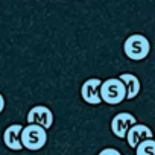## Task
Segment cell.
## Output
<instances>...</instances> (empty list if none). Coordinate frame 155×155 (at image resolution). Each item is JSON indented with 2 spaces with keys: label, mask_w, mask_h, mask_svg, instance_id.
Listing matches in <instances>:
<instances>
[{
  "label": "cell",
  "mask_w": 155,
  "mask_h": 155,
  "mask_svg": "<svg viewBox=\"0 0 155 155\" xmlns=\"http://www.w3.org/2000/svg\"><path fill=\"white\" fill-rule=\"evenodd\" d=\"M119 79L125 84L126 87V101H131V99H135L141 90V84H140V79L132 74V73H122L119 76Z\"/></svg>",
  "instance_id": "9c48e42d"
},
{
  "label": "cell",
  "mask_w": 155,
  "mask_h": 155,
  "mask_svg": "<svg viewBox=\"0 0 155 155\" xmlns=\"http://www.w3.org/2000/svg\"><path fill=\"white\" fill-rule=\"evenodd\" d=\"M101 97L102 102L108 105H119L126 101V87L119 78H110L107 81H102Z\"/></svg>",
  "instance_id": "7a4b0ae2"
},
{
  "label": "cell",
  "mask_w": 155,
  "mask_h": 155,
  "mask_svg": "<svg viewBox=\"0 0 155 155\" xmlns=\"http://www.w3.org/2000/svg\"><path fill=\"white\" fill-rule=\"evenodd\" d=\"M46 143H47V129L35 123H29L28 126H23L21 131L23 147L29 150H40L46 146Z\"/></svg>",
  "instance_id": "3957f363"
},
{
  "label": "cell",
  "mask_w": 155,
  "mask_h": 155,
  "mask_svg": "<svg viewBox=\"0 0 155 155\" xmlns=\"http://www.w3.org/2000/svg\"><path fill=\"white\" fill-rule=\"evenodd\" d=\"M137 123V119L134 117V114L131 113H119L113 117L111 120V131L117 138H125L126 140V134L131 129V126H134Z\"/></svg>",
  "instance_id": "5b68a950"
},
{
  "label": "cell",
  "mask_w": 155,
  "mask_h": 155,
  "mask_svg": "<svg viewBox=\"0 0 155 155\" xmlns=\"http://www.w3.org/2000/svg\"><path fill=\"white\" fill-rule=\"evenodd\" d=\"M147 138H153V132L147 125H143V123H135L134 126H131V129L126 134V141L131 149H135L141 141Z\"/></svg>",
  "instance_id": "52a82bcc"
},
{
  "label": "cell",
  "mask_w": 155,
  "mask_h": 155,
  "mask_svg": "<svg viewBox=\"0 0 155 155\" xmlns=\"http://www.w3.org/2000/svg\"><path fill=\"white\" fill-rule=\"evenodd\" d=\"M5 110V97H3V94L0 93V113H2Z\"/></svg>",
  "instance_id": "7c38bea8"
},
{
  "label": "cell",
  "mask_w": 155,
  "mask_h": 155,
  "mask_svg": "<svg viewBox=\"0 0 155 155\" xmlns=\"http://www.w3.org/2000/svg\"><path fill=\"white\" fill-rule=\"evenodd\" d=\"M101 85L102 81L99 78H90L87 79L82 87H81V97L85 104L88 105H99L102 104V97H101Z\"/></svg>",
  "instance_id": "277c9868"
},
{
  "label": "cell",
  "mask_w": 155,
  "mask_h": 155,
  "mask_svg": "<svg viewBox=\"0 0 155 155\" xmlns=\"http://www.w3.org/2000/svg\"><path fill=\"white\" fill-rule=\"evenodd\" d=\"M97 155H122L116 147H105V149H102Z\"/></svg>",
  "instance_id": "8fae6325"
},
{
  "label": "cell",
  "mask_w": 155,
  "mask_h": 155,
  "mask_svg": "<svg viewBox=\"0 0 155 155\" xmlns=\"http://www.w3.org/2000/svg\"><path fill=\"white\" fill-rule=\"evenodd\" d=\"M21 131H23V126L20 123L9 125L5 129V132H3V143H5V146L9 147L11 150H21L23 149Z\"/></svg>",
  "instance_id": "ba28073f"
},
{
  "label": "cell",
  "mask_w": 155,
  "mask_h": 155,
  "mask_svg": "<svg viewBox=\"0 0 155 155\" xmlns=\"http://www.w3.org/2000/svg\"><path fill=\"white\" fill-rule=\"evenodd\" d=\"M135 155H155V140L147 138L135 147Z\"/></svg>",
  "instance_id": "30bf717a"
},
{
  "label": "cell",
  "mask_w": 155,
  "mask_h": 155,
  "mask_svg": "<svg viewBox=\"0 0 155 155\" xmlns=\"http://www.w3.org/2000/svg\"><path fill=\"white\" fill-rule=\"evenodd\" d=\"M28 123H35L43 126L44 129H49L53 125V113L49 107L35 105L28 113Z\"/></svg>",
  "instance_id": "8992f818"
},
{
  "label": "cell",
  "mask_w": 155,
  "mask_h": 155,
  "mask_svg": "<svg viewBox=\"0 0 155 155\" xmlns=\"http://www.w3.org/2000/svg\"><path fill=\"white\" fill-rule=\"evenodd\" d=\"M123 52L131 61H143L150 52V43L143 34H132L125 40Z\"/></svg>",
  "instance_id": "6da1fadb"
}]
</instances>
